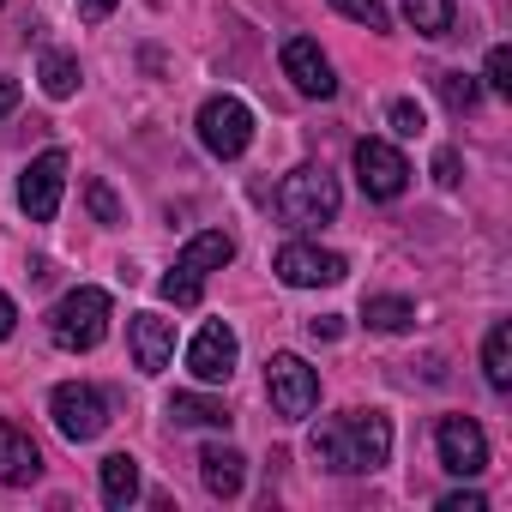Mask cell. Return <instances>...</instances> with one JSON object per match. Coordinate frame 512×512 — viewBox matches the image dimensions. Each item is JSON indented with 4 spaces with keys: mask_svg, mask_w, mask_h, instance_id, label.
Listing matches in <instances>:
<instances>
[{
    "mask_svg": "<svg viewBox=\"0 0 512 512\" xmlns=\"http://www.w3.org/2000/svg\"><path fill=\"white\" fill-rule=\"evenodd\" d=\"M49 338H55V350H73V356L97 350L109 338V290H97V284L67 290L49 314Z\"/></svg>",
    "mask_w": 512,
    "mask_h": 512,
    "instance_id": "cell-2",
    "label": "cell"
},
{
    "mask_svg": "<svg viewBox=\"0 0 512 512\" xmlns=\"http://www.w3.org/2000/svg\"><path fill=\"white\" fill-rule=\"evenodd\" d=\"M235 260V241L223 235V229H205V235H193L181 253H175V272L157 284L163 290V302H175V308H193L199 296H205V278L211 272H223Z\"/></svg>",
    "mask_w": 512,
    "mask_h": 512,
    "instance_id": "cell-3",
    "label": "cell"
},
{
    "mask_svg": "<svg viewBox=\"0 0 512 512\" xmlns=\"http://www.w3.org/2000/svg\"><path fill=\"white\" fill-rule=\"evenodd\" d=\"M19 109V79H0V115Z\"/></svg>",
    "mask_w": 512,
    "mask_h": 512,
    "instance_id": "cell-33",
    "label": "cell"
},
{
    "mask_svg": "<svg viewBox=\"0 0 512 512\" xmlns=\"http://www.w3.org/2000/svg\"><path fill=\"white\" fill-rule=\"evenodd\" d=\"M434 181H440V187H458V151H440V157H434Z\"/></svg>",
    "mask_w": 512,
    "mask_h": 512,
    "instance_id": "cell-29",
    "label": "cell"
},
{
    "mask_svg": "<svg viewBox=\"0 0 512 512\" xmlns=\"http://www.w3.org/2000/svg\"><path fill=\"white\" fill-rule=\"evenodd\" d=\"M266 392H272V410H278V416L302 422V416L320 404V374H314L296 350H278V356L266 362Z\"/></svg>",
    "mask_w": 512,
    "mask_h": 512,
    "instance_id": "cell-6",
    "label": "cell"
},
{
    "mask_svg": "<svg viewBox=\"0 0 512 512\" xmlns=\"http://www.w3.org/2000/svg\"><path fill=\"white\" fill-rule=\"evenodd\" d=\"M422 127H428V121H422V109H416L410 97H398V103H392V133H404V139H416Z\"/></svg>",
    "mask_w": 512,
    "mask_h": 512,
    "instance_id": "cell-27",
    "label": "cell"
},
{
    "mask_svg": "<svg viewBox=\"0 0 512 512\" xmlns=\"http://www.w3.org/2000/svg\"><path fill=\"white\" fill-rule=\"evenodd\" d=\"M356 181H362L368 199H398V193L410 187V163H404L398 145H386V139H362V145H356Z\"/></svg>",
    "mask_w": 512,
    "mask_h": 512,
    "instance_id": "cell-10",
    "label": "cell"
},
{
    "mask_svg": "<svg viewBox=\"0 0 512 512\" xmlns=\"http://www.w3.org/2000/svg\"><path fill=\"white\" fill-rule=\"evenodd\" d=\"M308 332L314 338H344V320L338 314H320V320H308Z\"/></svg>",
    "mask_w": 512,
    "mask_h": 512,
    "instance_id": "cell-30",
    "label": "cell"
},
{
    "mask_svg": "<svg viewBox=\"0 0 512 512\" xmlns=\"http://www.w3.org/2000/svg\"><path fill=\"white\" fill-rule=\"evenodd\" d=\"M404 19L422 37H446L452 31V0H404Z\"/></svg>",
    "mask_w": 512,
    "mask_h": 512,
    "instance_id": "cell-22",
    "label": "cell"
},
{
    "mask_svg": "<svg viewBox=\"0 0 512 512\" xmlns=\"http://www.w3.org/2000/svg\"><path fill=\"white\" fill-rule=\"evenodd\" d=\"M332 7H338L344 19H356L362 31H392V13L380 7V0H332Z\"/></svg>",
    "mask_w": 512,
    "mask_h": 512,
    "instance_id": "cell-24",
    "label": "cell"
},
{
    "mask_svg": "<svg viewBox=\"0 0 512 512\" xmlns=\"http://www.w3.org/2000/svg\"><path fill=\"white\" fill-rule=\"evenodd\" d=\"M440 512H488V500H482V494H464V488H458V494H446V500H440Z\"/></svg>",
    "mask_w": 512,
    "mask_h": 512,
    "instance_id": "cell-28",
    "label": "cell"
},
{
    "mask_svg": "<svg viewBox=\"0 0 512 512\" xmlns=\"http://www.w3.org/2000/svg\"><path fill=\"white\" fill-rule=\"evenodd\" d=\"M314 458L344 476H368L392 458V422L380 410H344L314 428Z\"/></svg>",
    "mask_w": 512,
    "mask_h": 512,
    "instance_id": "cell-1",
    "label": "cell"
},
{
    "mask_svg": "<svg viewBox=\"0 0 512 512\" xmlns=\"http://www.w3.org/2000/svg\"><path fill=\"white\" fill-rule=\"evenodd\" d=\"M115 13V0H79V19H91V25H103Z\"/></svg>",
    "mask_w": 512,
    "mask_h": 512,
    "instance_id": "cell-31",
    "label": "cell"
},
{
    "mask_svg": "<svg viewBox=\"0 0 512 512\" xmlns=\"http://www.w3.org/2000/svg\"><path fill=\"white\" fill-rule=\"evenodd\" d=\"M434 446H440V464H446L452 476H482V470H488V434H482L470 416H440Z\"/></svg>",
    "mask_w": 512,
    "mask_h": 512,
    "instance_id": "cell-11",
    "label": "cell"
},
{
    "mask_svg": "<svg viewBox=\"0 0 512 512\" xmlns=\"http://www.w3.org/2000/svg\"><path fill=\"white\" fill-rule=\"evenodd\" d=\"M278 205H284V217L302 223V229L332 223V217H338V181H332L320 163H302V169H290V175L278 181Z\"/></svg>",
    "mask_w": 512,
    "mask_h": 512,
    "instance_id": "cell-4",
    "label": "cell"
},
{
    "mask_svg": "<svg viewBox=\"0 0 512 512\" xmlns=\"http://www.w3.org/2000/svg\"><path fill=\"white\" fill-rule=\"evenodd\" d=\"M362 320H368V332H386L392 338V332H410L416 326V308L404 296H368L362 302Z\"/></svg>",
    "mask_w": 512,
    "mask_h": 512,
    "instance_id": "cell-19",
    "label": "cell"
},
{
    "mask_svg": "<svg viewBox=\"0 0 512 512\" xmlns=\"http://www.w3.org/2000/svg\"><path fill=\"white\" fill-rule=\"evenodd\" d=\"M199 145L211 157H223V163L241 157L253 145V109L241 97H205L199 103Z\"/></svg>",
    "mask_w": 512,
    "mask_h": 512,
    "instance_id": "cell-5",
    "label": "cell"
},
{
    "mask_svg": "<svg viewBox=\"0 0 512 512\" xmlns=\"http://www.w3.org/2000/svg\"><path fill=\"white\" fill-rule=\"evenodd\" d=\"M235 356H241V344H235V332H229L223 320L199 326V338L187 344V368H193V380H205V386H223V380L235 374Z\"/></svg>",
    "mask_w": 512,
    "mask_h": 512,
    "instance_id": "cell-12",
    "label": "cell"
},
{
    "mask_svg": "<svg viewBox=\"0 0 512 512\" xmlns=\"http://www.w3.org/2000/svg\"><path fill=\"white\" fill-rule=\"evenodd\" d=\"M49 416H55V428H61L73 446H85V440H97V434L109 428V404H103V392H97V386H85V380L55 386Z\"/></svg>",
    "mask_w": 512,
    "mask_h": 512,
    "instance_id": "cell-7",
    "label": "cell"
},
{
    "mask_svg": "<svg viewBox=\"0 0 512 512\" xmlns=\"http://www.w3.org/2000/svg\"><path fill=\"white\" fill-rule=\"evenodd\" d=\"M272 272L290 284V290H326V284H344V253H326V247H314V241H290V247H278V260H272Z\"/></svg>",
    "mask_w": 512,
    "mask_h": 512,
    "instance_id": "cell-9",
    "label": "cell"
},
{
    "mask_svg": "<svg viewBox=\"0 0 512 512\" xmlns=\"http://www.w3.org/2000/svg\"><path fill=\"white\" fill-rule=\"evenodd\" d=\"M434 91H440V103H446L452 115H470V109H476V97H482V85H476L470 73H440V79H434Z\"/></svg>",
    "mask_w": 512,
    "mask_h": 512,
    "instance_id": "cell-23",
    "label": "cell"
},
{
    "mask_svg": "<svg viewBox=\"0 0 512 512\" xmlns=\"http://www.w3.org/2000/svg\"><path fill=\"white\" fill-rule=\"evenodd\" d=\"M61 193H67V151H43V157H31L25 175H19V211H25L31 223H55Z\"/></svg>",
    "mask_w": 512,
    "mask_h": 512,
    "instance_id": "cell-8",
    "label": "cell"
},
{
    "mask_svg": "<svg viewBox=\"0 0 512 512\" xmlns=\"http://www.w3.org/2000/svg\"><path fill=\"white\" fill-rule=\"evenodd\" d=\"M85 205H91V217H97V223H121V199H115L103 181H85Z\"/></svg>",
    "mask_w": 512,
    "mask_h": 512,
    "instance_id": "cell-25",
    "label": "cell"
},
{
    "mask_svg": "<svg viewBox=\"0 0 512 512\" xmlns=\"http://www.w3.org/2000/svg\"><path fill=\"white\" fill-rule=\"evenodd\" d=\"M488 91L494 97H512V49H494L488 55Z\"/></svg>",
    "mask_w": 512,
    "mask_h": 512,
    "instance_id": "cell-26",
    "label": "cell"
},
{
    "mask_svg": "<svg viewBox=\"0 0 512 512\" xmlns=\"http://www.w3.org/2000/svg\"><path fill=\"white\" fill-rule=\"evenodd\" d=\"M43 476V452L19 422H0V482L7 488H31Z\"/></svg>",
    "mask_w": 512,
    "mask_h": 512,
    "instance_id": "cell-14",
    "label": "cell"
},
{
    "mask_svg": "<svg viewBox=\"0 0 512 512\" xmlns=\"http://www.w3.org/2000/svg\"><path fill=\"white\" fill-rule=\"evenodd\" d=\"M482 374H488V386L494 392H506L512 386V326L500 320V326H488V338H482Z\"/></svg>",
    "mask_w": 512,
    "mask_h": 512,
    "instance_id": "cell-17",
    "label": "cell"
},
{
    "mask_svg": "<svg viewBox=\"0 0 512 512\" xmlns=\"http://www.w3.org/2000/svg\"><path fill=\"white\" fill-rule=\"evenodd\" d=\"M199 476H205V488H211L217 500H235L241 482H247V458H241L235 446H205V452H199Z\"/></svg>",
    "mask_w": 512,
    "mask_h": 512,
    "instance_id": "cell-16",
    "label": "cell"
},
{
    "mask_svg": "<svg viewBox=\"0 0 512 512\" xmlns=\"http://www.w3.org/2000/svg\"><path fill=\"white\" fill-rule=\"evenodd\" d=\"M37 79H43V91L61 103V97H73V91H79V61H73V55H61V49H49V55L37 61Z\"/></svg>",
    "mask_w": 512,
    "mask_h": 512,
    "instance_id": "cell-21",
    "label": "cell"
},
{
    "mask_svg": "<svg viewBox=\"0 0 512 512\" xmlns=\"http://www.w3.org/2000/svg\"><path fill=\"white\" fill-rule=\"evenodd\" d=\"M169 416L187 422V428H223V422H229V410H223L217 398H199V392H175V398H169Z\"/></svg>",
    "mask_w": 512,
    "mask_h": 512,
    "instance_id": "cell-20",
    "label": "cell"
},
{
    "mask_svg": "<svg viewBox=\"0 0 512 512\" xmlns=\"http://www.w3.org/2000/svg\"><path fill=\"white\" fill-rule=\"evenodd\" d=\"M284 79H290L302 97H320V103L338 91V73H332V61L320 55L314 37H290V43H284Z\"/></svg>",
    "mask_w": 512,
    "mask_h": 512,
    "instance_id": "cell-13",
    "label": "cell"
},
{
    "mask_svg": "<svg viewBox=\"0 0 512 512\" xmlns=\"http://www.w3.org/2000/svg\"><path fill=\"white\" fill-rule=\"evenodd\" d=\"M175 356V326L163 314H133V362L139 374H163Z\"/></svg>",
    "mask_w": 512,
    "mask_h": 512,
    "instance_id": "cell-15",
    "label": "cell"
},
{
    "mask_svg": "<svg viewBox=\"0 0 512 512\" xmlns=\"http://www.w3.org/2000/svg\"><path fill=\"white\" fill-rule=\"evenodd\" d=\"M139 500V464L127 458V452H115V458H103V506H133Z\"/></svg>",
    "mask_w": 512,
    "mask_h": 512,
    "instance_id": "cell-18",
    "label": "cell"
},
{
    "mask_svg": "<svg viewBox=\"0 0 512 512\" xmlns=\"http://www.w3.org/2000/svg\"><path fill=\"white\" fill-rule=\"evenodd\" d=\"M13 326H19V308H13L7 290H0V338H13Z\"/></svg>",
    "mask_w": 512,
    "mask_h": 512,
    "instance_id": "cell-32",
    "label": "cell"
}]
</instances>
